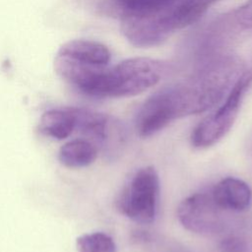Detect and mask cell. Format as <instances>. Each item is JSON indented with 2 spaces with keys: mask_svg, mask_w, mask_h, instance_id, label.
<instances>
[{
  "mask_svg": "<svg viewBox=\"0 0 252 252\" xmlns=\"http://www.w3.org/2000/svg\"><path fill=\"white\" fill-rule=\"evenodd\" d=\"M220 252H252L249 242L239 236H228L220 243Z\"/></svg>",
  "mask_w": 252,
  "mask_h": 252,
  "instance_id": "9a60e30c",
  "label": "cell"
},
{
  "mask_svg": "<svg viewBox=\"0 0 252 252\" xmlns=\"http://www.w3.org/2000/svg\"><path fill=\"white\" fill-rule=\"evenodd\" d=\"M97 156V148L88 140L75 139L63 145L58 154L60 162L71 168L90 165Z\"/></svg>",
  "mask_w": 252,
  "mask_h": 252,
  "instance_id": "30bf717a",
  "label": "cell"
},
{
  "mask_svg": "<svg viewBox=\"0 0 252 252\" xmlns=\"http://www.w3.org/2000/svg\"><path fill=\"white\" fill-rule=\"evenodd\" d=\"M197 67L188 79L160 89L142 104L136 118L140 137L149 138L175 119L206 111L222 98L243 71L241 62L230 54Z\"/></svg>",
  "mask_w": 252,
  "mask_h": 252,
  "instance_id": "6da1fadb",
  "label": "cell"
},
{
  "mask_svg": "<svg viewBox=\"0 0 252 252\" xmlns=\"http://www.w3.org/2000/svg\"><path fill=\"white\" fill-rule=\"evenodd\" d=\"M223 210L215 202L212 191L195 193L185 198L177 208L180 223L189 231L215 234L224 227Z\"/></svg>",
  "mask_w": 252,
  "mask_h": 252,
  "instance_id": "5b68a950",
  "label": "cell"
},
{
  "mask_svg": "<svg viewBox=\"0 0 252 252\" xmlns=\"http://www.w3.org/2000/svg\"><path fill=\"white\" fill-rule=\"evenodd\" d=\"M79 252H116V244L104 232H92L77 238Z\"/></svg>",
  "mask_w": 252,
  "mask_h": 252,
  "instance_id": "4fadbf2b",
  "label": "cell"
},
{
  "mask_svg": "<svg viewBox=\"0 0 252 252\" xmlns=\"http://www.w3.org/2000/svg\"><path fill=\"white\" fill-rule=\"evenodd\" d=\"M224 16L235 33L252 31V0H248L240 7L225 13Z\"/></svg>",
  "mask_w": 252,
  "mask_h": 252,
  "instance_id": "5bb4252c",
  "label": "cell"
},
{
  "mask_svg": "<svg viewBox=\"0 0 252 252\" xmlns=\"http://www.w3.org/2000/svg\"><path fill=\"white\" fill-rule=\"evenodd\" d=\"M220 0H180L172 9L171 22L176 31L196 23L206 11Z\"/></svg>",
  "mask_w": 252,
  "mask_h": 252,
  "instance_id": "8fae6325",
  "label": "cell"
},
{
  "mask_svg": "<svg viewBox=\"0 0 252 252\" xmlns=\"http://www.w3.org/2000/svg\"><path fill=\"white\" fill-rule=\"evenodd\" d=\"M212 195L217 205L223 211L243 212L252 202V191L249 185L234 177L221 179L212 190Z\"/></svg>",
  "mask_w": 252,
  "mask_h": 252,
  "instance_id": "8992f818",
  "label": "cell"
},
{
  "mask_svg": "<svg viewBox=\"0 0 252 252\" xmlns=\"http://www.w3.org/2000/svg\"><path fill=\"white\" fill-rule=\"evenodd\" d=\"M76 126L74 107L50 109L44 112L39 121V130L44 135L63 140L69 137Z\"/></svg>",
  "mask_w": 252,
  "mask_h": 252,
  "instance_id": "9c48e42d",
  "label": "cell"
},
{
  "mask_svg": "<svg viewBox=\"0 0 252 252\" xmlns=\"http://www.w3.org/2000/svg\"><path fill=\"white\" fill-rule=\"evenodd\" d=\"M119 17L123 15L147 16L161 13L180 0H110Z\"/></svg>",
  "mask_w": 252,
  "mask_h": 252,
  "instance_id": "7c38bea8",
  "label": "cell"
},
{
  "mask_svg": "<svg viewBox=\"0 0 252 252\" xmlns=\"http://www.w3.org/2000/svg\"><path fill=\"white\" fill-rule=\"evenodd\" d=\"M168 65L148 57L126 59L112 67L95 66L81 71L72 86L82 94L96 97H126L157 85Z\"/></svg>",
  "mask_w": 252,
  "mask_h": 252,
  "instance_id": "7a4b0ae2",
  "label": "cell"
},
{
  "mask_svg": "<svg viewBox=\"0 0 252 252\" xmlns=\"http://www.w3.org/2000/svg\"><path fill=\"white\" fill-rule=\"evenodd\" d=\"M159 197V177L154 166L140 168L131 178L119 201L121 212L140 224L155 221Z\"/></svg>",
  "mask_w": 252,
  "mask_h": 252,
  "instance_id": "277c9868",
  "label": "cell"
},
{
  "mask_svg": "<svg viewBox=\"0 0 252 252\" xmlns=\"http://www.w3.org/2000/svg\"><path fill=\"white\" fill-rule=\"evenodd\" d=\"M76 116V126L84 136L89 138L88 141L103 146L109 139L110 118L104 113L96 112L86 108L74 107ZM96 147V146H95Z\"/></svg>",
  "mask_w": 252,
  "mask_h": 252,
  "instance_id": "ba28073f",
  "label": "cell"
},
{
  "mask_svg": "<svg viewBox=\"0 0 252 252\" xmlns=\"http://www.w3.org/2000/svg\"><path fill=\"white\" fill-rule=\"evenodd\" d=\"M57 53L71 60L95 66H107L111 58L110 51L104 44L88 39L70 40Z\"/></svg>",
  "mask_w": 252,
  "mask_h": 252,
  "instance_id": "52a82bcc",
  "label": "cell"
},
{
  "mask_svg": "<svg viewBox=\"0 0 252 252\" xmlns=\"http://www.w3.org/2000/svg\"><path fill=\"white\" fill-rule=\"evenodd\" d=\"M251 84L252 71H243L230 88L224 102L194 128L190 138L194 148H209L227 134L237 117L243 97Z\"/></svg>",
  "mask_w": 252,
  "mask_h": 252,
  "instance_id": "3957f363",
  "label": "cell"
}]
</instances>
